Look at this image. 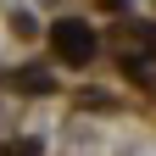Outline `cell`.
I'll return each instance as SVG.
<instances>
[{
	"instance_id": "1",
	"label": "cell",
	"mask_w": 156,
	"mask_h": 156,
	"mask_svg": "<svg viewBox=\"0 0 156 156\" xmlns=\"http://www.w3.org/2000/svg\"><path fill=\"white\" fill-rule=\"evenodd\" d=\"M50 45H56V56H62V62H89V50H95V34L84 28V23H56L50 28Z\"/></svg>"
}]
</instances>
